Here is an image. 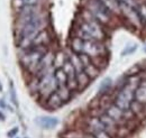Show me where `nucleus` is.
I'll list each match as a JSON object with an SVG mask.
<instances>
[{
    "mask_svg": "<svg viewBox=\"0 0 146 138\" xmlns=\"http://www.w3.org/2000/svg\"><path fill=\"white\" fill-rule=\"evenodd\" d=\"M76 37L83 40H99V42H102L106 37V33L102 28V24L98 21L87 9L82 11L81 23L76 29Z\"/></svg>",
    "mask_w": 146,
    "mask_h": 138,
    "instance_id": "obj_1",
    "label": "nucleus"
},
{
    "mask_svg": "<svg viewBox=\"0 0 146 138\" xmlns=\"http://www.w3.org/2000/svg\"><path fill=\"white\" fill-rule=\"evenodd\" d=\"M48 47L47 46H32L29 48L23 50V52L19 56V61L20 64L27 70L28 72L33 73L35 72L37 64L39 63L40 58L48 52Z\"/></svg>",
    "mask_w": 146,
    "mask_h": 138,
    "instance_id": "obj_2",
    "label": "nucleus"
},
{
    "mask_svg": "<svg viewBox=\"0 0 146 138\" xmlns=\"http://www.w3.org/2000/svg\"><path fill=\"white\" fill-rule=\"evenodd\" d=\"M135 86L126 83L123 88H120L116 94L113 104L118 108H120L123 111L127 112L130 110V104L134 101V94H135Z\"/></svg>",
    "mask_w": 146,
    "mask_h": 138,
    "instance_id": "obj_3",
    "label": "nucleus"
},
{
    "mask_svg": "<svg viewBox=\"0 0 146 138\" xmlns=\"http://www.w3.org/2000/svg\"><path fill=\"white\" fill-rule=\"evenodd\" d=\"M86 9L102 25L108 24L111 20V13L100 0H88Z\"/></svg>",
    "mask_w": 146,
    "mask_h": 138,
    "instance_id": "obj_4",
    "label": "nucleus"
},
{
    "mask_svg": "<svg viewBox=\"0 0 146 138\" xmlns=\"http://www.w3.org/2000/svg\"><path fill=\"white\" fill-rule=\"evenodd\" d=\"M57 81L54 76V71L47 73L46 75L42 76L39 79V86H38V93L42 98L45 100L57 90Z\"/></svg>",
    "mask_w": 146,
    "mask_h": 138,
    "instance_id": "obj_5",
    "label": "nucleus"
},
{
    "mask_svg": "<svg viewBox=\"0 0 146 138\" xmlns=\"http://www.w3.org/2000/svg\"><path fill=\"white\" fill-rule=\"evenodd\" d=\"M79 54H86L90 56L91 58L105 56L106 47L102 44V42L99 40H83L81 42V48Z\"/></svg>",
    "mask_w": 146,
    "mask_h": 138,
    "instance_id": "obj_6",
    "label": "nucleus"
},
{
    "mask_svg": "<svg viewBox=\"0 0 146 138\" xmlns=\"http://www.w3.org/2000/svg\"><path fill=\"white\" fill-rule=\"evenodd\" d=\"M120 8H121V14L127 18L129 24L135 28H139V26L143 24V20L138 13V9H134L126 5H120Z\"/></svg>",
    "mask_w": 146,
    "mask_h": 138,
    "instance_id": "obj_7",
    "label": "nucleus"
},
{
    "mask_svg": "<svg viewBox=\"0 0 146 138\" xmlns=\"http://www.w3.org/2000/svg\"><path fill=\"white\" fill-rule=\"evenodd\" d=\"M105 112H106L108 116H110L118 125L124 123V122L126 121V119H127L125 111H123L120 108H118L115 104H108V105L106 107V109H105Z\"/></svg>",
    "mask_w": 146,
    "mask_h": 138,
    "instance_id": "obj_8",
    "label": "nucleus"
},
{
    "mask_svg": "<svg viewBox=\"0 0 146 138\" xmlns=\"http://www.w3.org/2000/svg\"><path fill=\"white\" fill-rule=\"evenodd\" d=\"M99 118H100V120L102 121V123L105 125L106 131H107L108 134H110V135L112 136V135H115V134L117 133L118 123L113 120L110 116H108L106 112H104V113H101V115L99 116Z\"/></svg>",
    "mask_w": 146,
    "mask_h": 138,
    "instance_id": "obj_9",
    "label": "nucleus"
},
{
    "mask_svg": "<svg viewBox=\"0 0 146 138\" xmlns=\"http://www.w3.org/2000/svg\"><path fill=\"white\" fill-rule=\"evenodd\" d=\"M42 7L40 5H27V6H23L17 9V16H31V15H35L38 13H42Z\"/></svg>",
    "mask_w": 146,
    "mask_h": 138,
    "instance_id": "obj_10",
    "label": "nucleus"
},
{
    "mask_svg": "<svg viewBox=\"0 0 146 138\" xmlns=\"http://www.w3.org/2000/svg\"><path fill=\"white\" fill-rule=\"evenodd\" d=\"M134 100L143 105H146V80H142V82L135 89Z\"/></svg>",
    "mask_w": 146,
    "mask_h": 138,
    "instance_id": "obj_11",
    "label": "nucleus"
},
{
    "mask_svg": "<svg viewBox=\"0 0 146 138\" xmlns=\"http://www.w3.org/2000/svg\"><path fill=\"white\" fill-rule=\"evenodd\" d=\"M50 42H51V36H50L48 31L45 28L44 31H42V32L34 38L32 46H42V45L47 46V45L50 44Z\"/></svg>",
    "mask_w": 146,
    "mask_h": 138,
    "instance_id": "obj_12",
    "label": "nucleus"
},
{
    "mask_svg": "<svg viewBox=\"0 0 146 138\" xmlns=\"http://www.w3.org/2000/svg\"><path fill=\"white\" fill-rule=\"evenodd\" d=\"M64 104V101L62 100V98L60 97V94L55 91L54 93H52L47 99H46V105L52 109V110H55V109H58L61 108Z\"/></svg>",
    "mask_w": 146,
    "mask_h": 138,
    "instance_id": "obj_13",
    "label": "nucleus"
},
{
    "mask_svg": "<svg viewBox=\"0 0 146 138\" xmlns=\"http://www.w3.org/2000/svg\"><path fill=\"white\" fill-rule=\"evenodd\" d=\"M37 123L44 129H53L58 125V119L55 117H39L37 119Z\"/></svg>",
    "mask_w": 146,
    "mask_h": 138,
    "instance_id": "obj_14",
    "label": "nucleus"
},
{
    "mask_svg": "<svg viewBox=\"0 0 146 138\" xmlns=\"http://www.w3.org/2000/svg\"><path fill=\"white\" fill-rule=\"evenodd\" d=\"M68 60L71 62V64L73 65V68L75 69L76 74H78V73H81V72L84 71V66H83V64H82V61H81L79 54H76V53H74V52H71L69 55H68Z\"/></svg>",
    "mask_w": 146,
    "mask_h": 138,
    "instance_id": "obj_15",
    "label": "nucleus"
},
{
    "mask_svg": "<svg viewBox=\"0 0 146 138\" xmlns=\"http://www.w3.org/2000/svg\"><path fill=\"white\" fill-rule=\"evenodd\" d=\"M111 14H121L119 0H100Z\"/></svg>",
    "mask_w": 146,
    "mask_h": 138,
    "instance_id": "obj_16",
    "label": "nucleus"
},
{
    "mask_svg": "<svg viewBox=\"0 0 146 138\" xmlns=\"http://www.w3.org/2000/svg\"><path fill=\"white\" fill-rule=\"evenodd\" d=\"M56 92L60 94V97L62 98V100L65 102V101L70 100L72 90H71V89L68 86V84H63V86H57V90H56Z\"/></svg>",
    "mask_w": 146,
    "mask_h": 138,
    "instance_id": "obj_17",
    "label": "nucleus"
},
{
    "mask_svg": "<svg viewBox=\"0 0 146 138\" xmlns=\"http://www.w3.org/2000/svg\"><path fill=\"white\" fill-rule=\"evenodd\" d=\"M54 76L57 81L58 86H63V84H68V75L64 72V70L62 68H57L54 71Z\"/></svg>",
    "mask_w": 146,
    "mask_h": 138,
    "instance_id": "obj_18",
    "label": "nucleus"
},
{
    "mask_svg": "<svg viewBox=\"0 0 146 138\" xmlns=\"http://www.w3.org/2000/svg\"><path fill=\"white\" fill-rule=\"evenodd\" d=\"M76 80H78L79 89H84L86 86H88V84H89L90 81H91V79L87 75V73H86L84 71L76 74Z\"/></svg>",
    "mask_w": 146,
    "mask_h": 138,
    "instance_id": "obj_19",
    "label": "nucleus"
},
{
    "mask_svg": "<svg viewBox=\"0 0 146 138\" xmlns=\"http://www.w3.org/2000/svg\"><path fill=\"white\" fill-rule=\"evenodd\" d=\"M84 72L87 73V75H88L91 80H93V79H96V78L99 75L100 70H99V68L92 62V63H90L89 65H87V66L84 68Z\"/></svg>",
    "mask_w": 146,
    "mask_h": 138,
    "instance_id": "obj_20",
    "label": "nucleus"
},
{
    "mask_svg": "<svg viewBox=\"0 0 146 138\" xmlns=\"http://www.w3.org/2000/svg\"><path fill=\"white\" fill-rule=\"evenodd\" d=\"M40 0H13V5L14 7H16L17 9L23 7V6H27V5H39Z\"/></svg>",
    "mask_w": 146,
    "mask_h": 138,
    "instance_id": "obj_21",
    "label": "nucleus"
},
{
    "mask_svg": "<svg viewBox=\"0 0 146 138\" xmlns=\"http://www.w3.org/2000/svg\"><path fill=\"white\" fill-rule=\"evenodd\" d=\"M68 60V56L64 55L63 53H57L55 55V58H54V66L55 69L57 68H62V65L64 64V62Z\"/></svg>",
    "mask_w": 146,
    "mask_h": 138,
    "instance_id": "obj_22",
    "label": "nucleus"
},
{
    "mask_svg": "<svg viewBox=\"0 0 146 138\" xmlns=\"http://www.w3.org/2000/svg\"><path fill=\"white\" fill-rule=\"evenodd\" d=\"M112 86V81H111V79L109 78H107V79H105L104 81H102V83H101V86L99 88V93H107V91H109L110 88Z\"/></svg>",
    "mask_w": 146,
    "mask_h": 138,
    "instance_id": "obj_23",
    "label": "nucleus"
},
{
    "mask_svg": "<svg viewBox=\"0 0 146 138\" xmlns=\"http://www.w3.org/2000/svg\"><path fill=\"white\" fill-rule=\"evenodd\" d=\"M130 110H131L133 113L138 115V113H141V112L143 111V104L137 102L136 100H134V101L131 102V104H130Z\"/></svg>",
    "mask_w": 146,
    "mask_h": 138,
    "instance_id": "obj_24",
    "label": "nucleus"
},
{
    "mask_svg": "<svg viewBox=\"0 0 146 138\" xmlns=\"http://www.w3.org/2000/svg\"><path fill=\"white\" fill-rule=\"evenodd\" d=\"M63 138H86V134H82L80 131L70 130V131L63 134Z\"/></svg>",
    "mask_w": 146,
    "mask_h": 138,
    "instance_id": "obj_25",
    "label": "nucleus"
},
{
    "mask_svg": "<svg viewBox=\"0 0 146 138\" xmlns=\"http://www.w3.org/2000/svg\"><path fill=\"white\" fill-rule=\"evenodd\" d=\"M90 134H92L96 138H112L111 135L108 134L106 130H98V131H93Z\"/></svg>",
    "mask_w": 146,
    "mask_h": 138,
    "instance_id": "obj_26",
    "label": "nucleus"
},
{
    "mask_svg": "<svg viewBox=\"0 0 146 138\" xmlns=\"http://www.w3.org/2000/svg\"><path fill=\"white\" fill-rule=\"evenodd\" d=\"M10 97H11V101L16 107H18V101H17V96H16V91L14 88V83L10 82Z\"/></svg>",
    "mask_w": 146,
    "mask_h": 138,
    "instance_id": "obj_27",
    "label": "nucleus"
},
{
    "mask_svg": "<svg viewBox=\"0 0 146 138\" xmlns=\"http://www.w3.org/2000/svg\"><path fill=\"white\" fill-rule=\"evenodd\" d=\"M138 13L141 15V18L143 20V23L146 24V5H139L138 7Z\"/></svg>",
    "mask_w": 146,
    "mask_h": 138,
    "instance_id": "obj_28",
    "label": "nucleus"
},
{
    "mask_svg": "<svg viewBox=\"0 0 146 138\" xmlns=\"http://www.w3.org/2000/svg\"><path fill=\"white\" fill-rule=\"evenodd\" d=\"M136 48H137V46L136 45H133V46H127L123 52H121V55L123 56H126L128 54H130V53H134L136 51Z\"/></svg>",
    "mask_w": 146,
    "mask_h": 138,
    "instance_id": "obj_29",
    "label": "nucleus"
},
{
    "mask_svg": "<svg viewBox=\"0 0 146 138\" xmlns=\"http://www.w3.org/2000/svg\"><path fill=\"white\" fill-rule=\"evenodd\" d=\"M17 133H18V128H17V127H15V128H14V129H11L10 131H8L7 136H8L9 138H13L17 135Z\"/></svg>",
    "mask_w": 146,
    "mask_h": 138,
    "instance_id": "obj_30",
    "label": "nucleus"
},
{
    "mask_svg": "<svg viewBox=\"0 0 146 138\" xmlns=\"http://www.w3.org/2000/svg\"><path fill=\"white\" fill-rule=\"evenodd\" d=\"M5 120V115L2 112H0V121H3Z\"/></svg>",
    "mask_w": 146,
    "mask_h": 138,
    "instance_id": "obj_31",
    "label": "nucleus"
},
{
    "mask_svg": "<svg viewBox=\"0 0 146 138\" xmlns=\"http://www.w3.org/2000/svg\"><path fill=\"white\" fill-rule=\"evenodd\" d=\"M2 91V86H1V83H0V92Z\"/></svg>",
    "mask_w": 146,
    "mask_h": 138,
    "instance_id": "obj_32",
    "label": "nucleus"
},
{
    "mask_svg": "<svg viewBox=\"0 0 146 138\" xmlns=\"http://www.w3.org/2000/svg\"><path fill=\"white\" fill-rule=\"evenodd\" d=\"M144 50H145V52H146V46H145V48H144Z\"/></svg>",
    "mask_w": 146,
    "mask_h": 138,
    "instance_id": "obj_33",
    "label": "nucleus"
}]
</instances>
